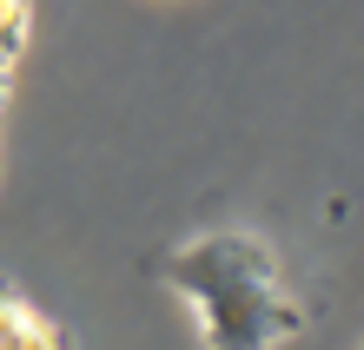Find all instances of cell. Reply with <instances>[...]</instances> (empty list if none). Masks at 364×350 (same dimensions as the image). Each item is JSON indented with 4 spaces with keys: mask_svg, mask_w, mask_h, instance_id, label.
Here are the masks:
<instances>
[{
    "mask_svg": "<svg viewBox=\"0 0 364 350\" xmlns=\"http://www.w3.org/2000/svg\"><path fill=\"white\" fill-rule=\"evenodd\" d=\"M0 350H73V337L60 317H47L27 291L0 278Z\"/></svg>",
    "mask_w": 364,
    "mask_h": 350,
    "instance_id": "cell-2",
    "label": "cell"
},
{
    "mask_svg": "<svg viewBox=\"0 0 364 350\" xmlns=\"http://www.w3.org/2000/svg\"><path fill=\"white\" fill-rule=\"evenodd\" d=\"M27 33H33V0H0V53L20 60L27 53Z\"/></svg>",
    "mask_w": 364,
    "mask_h": 350,
    "instance_id": "cell-3",
    "label": "cell"
},
{
    "mask_svg": "<svg viewBox=\"0 0 364 350\" xmlns=\"http://www.w3.org/2000/svg\"><path fill=\"white\" fill-rule=\"evenodd\" d=\"M166 284L199 311L205 350H278L305 324V304L291 297L278 251L239 225L186 238L166 258Z\"/></svg>",
    "mask_w": 364,
    "mask_h": 350,
    "instance_id": "cell-1",
    "label": "cell"
},
{
    "mask_svg": "<svg viewBox=\"0 0 364 350\" xmlns=\"http://www.w3.org/2000/svg\"><path fill=\"white\" fill-rule=\"evenodd\" d=\"M14 67H20V60H7V53H0V106H7V93H14Z\"/></svg>",
    "mask_w": 364,
    "mask_h": 350,
    "instance_id": "cell-4",
    "label": "cell"
}]
</instances>
